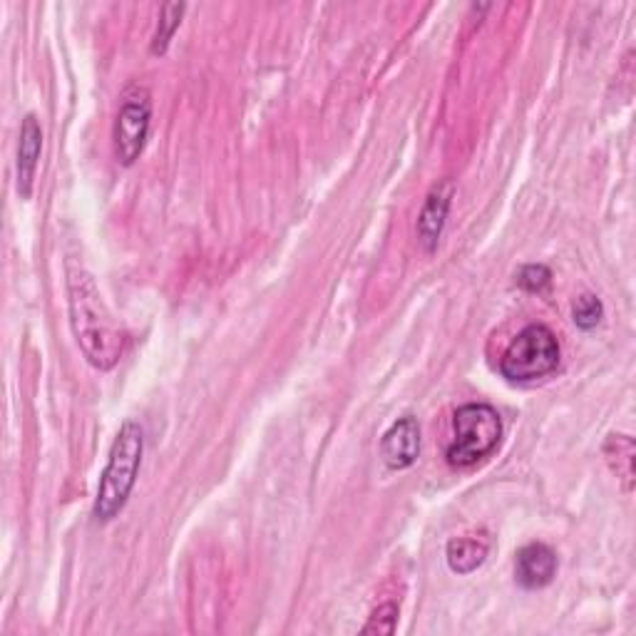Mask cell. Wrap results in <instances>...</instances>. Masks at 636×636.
Segmentation results:
<instances>
[{"instance_id":"obj_5","label":"cell","mask_w":636,"mask_h":636,"mask_svg":"<svg viewBox=\"0 0 636 636\" xmlns=\"http://www.w3.org/2000/svg\"><path fill=\"white\" fill-rule=\"evenodd\" d=\"M152 120V99L144 87H130L115 122V154L125 167H130L148 142Z\"/></svg>"},{"instance_id":"obj_4","label":"cell","mask_w":636,"mask_h":636,"mask_svg":"<svg viewBox=\"0 0 636 636\" xmlns=\"http://www.w3.org/2000/svg\"><path fill=\"white\" fill-rule=\"evenodd\" d=\"M557 366L560 343L542 323H532L517 333V339H513L499 358V374L513 384H532V380L550 376Z\"/></svg>"},{"instance_id":"obj_11","label":"cell","mask_w":636,"mask_h":636,"mask_svg":"<svg viewBox=\"0 0 636 636\" xmlns=\"http://www.w3.org/2000/svg\"><path fill=\"white\" fill-rule=\"evenodd\" d=\"M604 458L609 468L622 480L626 493L634 487V440L629 435H609L604 443Z\"/></svg>"},{"instance_id":"obj_7","label":"cell","mask_w":636,"mask_h":636,"mask_svg":"<svg viewBox=\"0 0 636 636\" xmlns=\"http://www.w3.org/2000/svg\"><path fill=\"white\" fill-rule=\"evenodd\" d=\"M515 575L525 589L547 587L554 575H557V554L542 542L527 544V547L517 552Z\"/></svg>"},{"instance_id":"obj_14","label":"cell","mask_w":636,"mask_h":636,"mask_svg":"<svg viewBox=\"0 0 636 636\" xmlns=\"http://www.w3.org/2000/svg\"><path fill=\"white\" fill-rule=\"evenodd\" d=\"M517 286L530 291V294H542L552 284V271L544 263H527L517 271Z\"/></svg>"},{"instance_id":"obj_12","label":"cell","mask_w":636,"mask_h":636,"mask_svg":"<svg viewBox=\"0 0 636 636\" xmlns=\"http://www.w3.org/2000/svg\"><path fill=\"white\" fill-rule=\"evenodd\" d=\"M181 13H185V5L181 3H167L165 8H162L157 31H154V38H152V56H162V52L167 50L172 35H175V31L181 23Z\"/></svg>"},{"instance_id":"obj_15","label":"cell","mask_w":636,"mask_h":636,"mask_svg":"<svg viewBox=\"0 0 636 636\" xmlns=\"http://www.w3.org/2000/svg\"><path fill=\"white\" fill-rule=\"evenodd\" d=\"M398 622V604L388 602L380 604L374 614H370V622L363 626V634H393Z\"/></svg>"},{"instance_id":"obj_8","label":"cell","mask_w":636,"mask_h":636,"mask_svg":"<svg viewBox=\"0 0 636 636\" xmlns=\"http://www.w3.org/2000/svg\"><path fill=\"white\" fill-rule=\"evenodd\" d=\"M43 150V130L38 117L28 115L21 127V144H17V192L21 197H31L35 169H38Z\"/></svg>"},{"instance_id":"obj_9","label":"cell","mask_w":636,"mask_h":636,"mask_svg":"<svg viewBox=\"0 0 636 636\" xmlns=\"http://www.w3.org/2000/svg\"><path fill=\"white\" fill-rule=\"evenodd\" d=\"M452 199V185L450 181H443L428 195V202H425L421 216H417V236H421L423 247L433 251L438 247L440 234L445 220H448V209Z\"/></svg>"},{"instance_id":"obj_1","label":"cell","mask_w":636,"mask_h":636,"mask_svg":"<svg viewBox=\"0 0 636 636\" xmlns=\"http://www.w3.org/2000/svg\"><path fill=\"white\" fill-rule=\"evenodd\" d=\"M70 321L85 358L99 370H110L120 363L127 349V333L103 304L93 276L83 267H68Z\"/></svg>"},{"instance_id":"obj_3","label":"cell","mask_w":636,"mask_h":636,"mask_svg":"<svg viewBox=\"0 0 636 636\" xmlns=\"http://www.w3.org/2000/svg\"><path fill=\"white\" fill-rule=\"evenodd\" d=\"M503 438V421L493 405L468 403L452 417V440L448 445V462L456 468H470L487 458Z\"/></svg>"},{"instance_id":"obj_10","label":"cell","mask_w":636,"mask_h":636,"mask_svg":"<svg viewBox=\"0 0 636 636\" xmlns=\"http://www.w3.org/2000/svg\"><path fill=\"white\" fill-rule=\"evenodd\" d=\"M490 542L483 538H458L448 542V565L458 575H470L480 565H483L487 557Z\"/></svg>"},{"instance_id":"obj_6","label":"cell","mask_w":636,"mask_h":636,"mask_svg":"<svg viewBox=\"0 0 636 636\" xmlns=\"http://www.w3.org/2000/svg\"><path fill=\"white\" fill-rule=\"evenodd\" d=\"M421 452V425L413 415H403L386 431L380 440V456L390 470L411 468Z\"/></svg>"},{"instance_id":"obj_2","label":"cell","mask_w":636,"mask_h":636,"mask_svg":"<svg viewBox=\"0 0 636 636\" xmlns=\"http://www.w3.org/2000/svg\"><path fill=\"white\" fill-rule=\"evenodd\" d=\"M144 450V433L134 421H125L110 448V460L99 478L93 515L97 522H110L122 510L138 480Z\"/></svg>"},{"instance_id":"obj_13","label":"cell","mask_w":636,"mask_h":636,"mask_svg":"<svg viewBox=\"0 0 636 636\" xmlns=\"http://www.w3.org/2000/svg\"><path fill=\"white\" fill-rule=\"evenodd\" d=\"M572 316H575V323L579 326L581 331H592L594 326L602 321L604 306H602V302H599L597 296L585 294V296L577 298L575 308H572Z\"/></svg>"}]
</instances>
